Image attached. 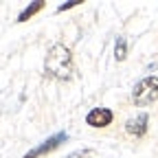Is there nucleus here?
Returning <instances> with one entry per match:
<instances>
[{
	"label": "nucleus",
	"instance_id": "obj_4",
	"mask_svg": "<svg viewBox=\"0 0 158 158\" xmlns=\"http://www.w3.org/2000/svg\"><path fill=\"white\" fill-rule=\"evenodd\" d=\"M112 118H114V114L110 108H92L86 114V123L90 127H106L112 123Z\"/></svg>",
	"mask_w": 158,
	"mask_h": 158
},
{
	"label": "nucleus",
	"instance_id": "obj_2",
	"mask_svg": "<svg viewBox=\"0 0 158 158\" xmlns=\"http://www.w3.org/2000/svg\"><path fill=\"white\" fill-rule=\"evenodd\" d=\"M158 99V75H149V77H143L132 90V101L136 106H152Z\"/></svg>",
	"mask_w": 158,
	"mask_h": 158
},
{
	"label": "nucleus",
	"instance_id": "obj_7",
	"mask_svg": "<svg viewBox=\"0 0 158 158\" xmlns=\"http://www.w3.org/2000/svg\"><path fill=\"white\" fill-rule=\"evenodd\" d=\"M42 7H44V2H33V5H29V7H27L22 13L18 15V22H24V20H29L31 15H35L40 9H42Z\"/></svg>",
	"mask_w": 158,
	"mask_h": 158
},
{
	"label": "nucleus",
	"instance_id": "obj_1",
	"mask_svg": "<svg viewBox=\"0 0 158 158\" xmlns=\"http://www.w3.org/2000/svg\"><path fill=\"white\" fill-rule=\"evenodd\" d=\"M73 55L64 44H53L44 59V75L57 81H68L73 77Z\"/></svg>",
	"mask_w": 158,
	"mask_h": 158
},
{
	"label": "nucleus",
	"instance_id": "obj_5",
	"mask_svg": "<svg viewBox=\"0 0 158 158\" xmlns=\"http://www.w3.org/2000/svg\"><path fill=\"white\" fill-rule=\"evenodd\" d=\"M147 123H149V116L143 112V114H138V116H134V118H130V121L125 123V130H127V134H132V136H145V132H147Z\"/></svg>",
	"mask_w": 158,
	"mask_h": 158
},
{
	"label": "nucleus",
	"instance_id": "obj_3",
	"mask_svg": "<svg viewBox=\"0 0 158 158\" xmlns=\"http://www.w3.org/2000/svg\"><path fill=\"white\" fill-rule=\"evenodd\" d=\"M66 138H68V134H66V132H57V134L48 136L46 141H42L37 147H33L31 152H27V154H24V158H40V156H44V154H48V152L57 149L62 143H66Z\"/></svg>",
	"mask_w": 158,
	"mask_h": 158
},
{
	"label": "nucleus",
	"instance_id": "obj_8",
	"mask_svg": "<svg viewBox=\"0 0 158 158\" xmlns=\"http://www.w3.org/2000/svg\"><path fill=\"white\" fill-rule=\"evenodd\" d=\"M77 2H68V5H62V7H57V11H66V9H70V7H75Z\"/></svg>",
	"mask_w": 158,
	"mask_h": 158
},
{
	"label": "nucleus",
	"instance_id": "obj_6",
	"mask_svg": "<svg viewBox=\"0 0 158 158\" xmlns=\"http://www.w3.org/2000/svg\"><path fill=\"white\" fill-rule=\"evenodd\" d=\"M114 57H116V62H123V59L127 57V42H125V37H116Z\"/></svg>",
	"mask_w": 158,
	"mask_h": 158
}]
</instances>
